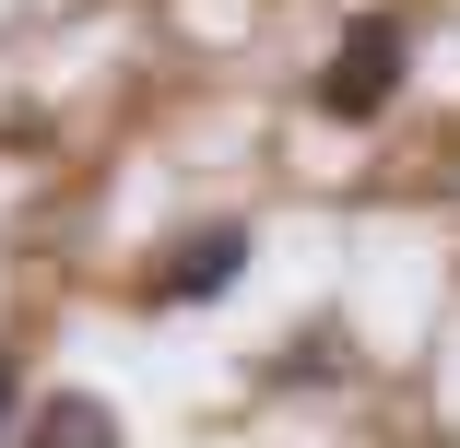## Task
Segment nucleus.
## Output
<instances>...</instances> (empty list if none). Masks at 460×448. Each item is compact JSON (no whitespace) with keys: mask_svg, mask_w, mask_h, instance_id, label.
Returning a JSON list of instances; mask_svg holds the SVG:
<instances>
[{"mask_svg":"<svg viewBox=\"0 0 460 448\" xmlns=\"http://www.w3.org/2000/svg\"><path fill=\"white\" fill-rule=\"evenodd\" d=\"M402 71H413V36L390 24V13H366L342 48H331V71H319V119H342V130H366L390 95H402Z\"/></svg>","mask_w":460,"mask_h":448,"instance_id":"1","label":"nucleus"},{"mask_svg":"<svg viewBox=\"0 0 460 448\" xmlns=\"http://www.w3.org/2000/svg\"><path fill=\"white\" fill-rule=\"evenodd\" d=\"M236 284H248V224H201V236H177L165 272H154L165 307H213V295H236Z\"/></svg>","mask_w":460,"mask_h":448,"instance_id":"2","label":"nucleus"},{"mask_svg":"<svg viewBox=\"0 0 460 448\" xmlns=\"http://www.w3.org/2000/svg\"><path fill=\"white\" fill-rule=\"evenodd\" d=\"M24 448H119V413H107L95 390H59V401H36Z\"/></svg>","mask_w":460,"mask_h":448,"instance_id":"3","label":"nucleus"},{"mask_svg":"<svg viewBox=\"0 0 460 448\" xmlns=\"http://www.w3.org/2000/svg\"><path fill=\"white\" fill-rule=\"evenodd\" d=\"M271 378H284V390H296V378H307V390H319V378H342V330H331V319H319V330H296L284 354H271Z\"/></svg>","mask_w":460,"mask_h":448,"instance_id":"4","label":"nucleus"},{"mask_svg":"<svg viewBox=\"0 0 460 448\" xmlns=\"http://www.w3.org/2000/svg\"><path fill=\"white\" fill-rule=\"evenodd\" d=\"M0 436H13V354H0Z\"/></svg>","mask_w":460,"mask_h":448,"instance_id":"5","label":"nucleus"}]
</instances>
